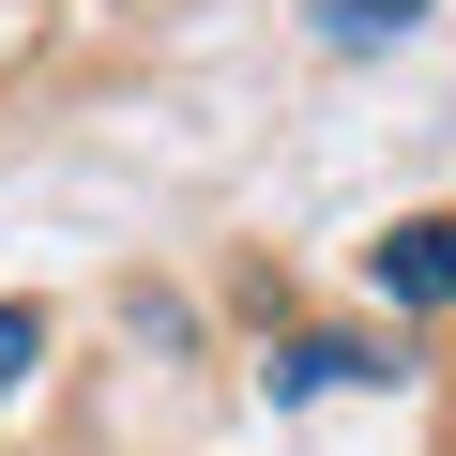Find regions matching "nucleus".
Listing matches in <instances>:
<instances>
[{
  "mask_svg": "<svg viewBox=\"0 0 456 456\" xmlns=\"http://www.w3.org/2000/svg\"><path fill=\"white\" fill-rule=\"evenodd\" d=\"M365 274H380V305H456V213L380 228V244H365Z\"/></svg>",
  "mask_w": 456,
  "mask_h": 456,
  "instance_id": "nucleus-1",
  "label": "nucleus"
},
{
  "mask_svg": "<svg viewBox=\"0 0 456 456\" xmlns=\"http://www.w3.org/2000/svg\"><path fill=\"white\" fill-rule=\"evenodd\" d=\"M31 365H46V320H31V305H0V395H16Z\"/></svg>",
  "mask_w": 456,
  "mask_h": 456,
  "instance_id": "nucleus-4",
  "label": "nucleus"
},
{
  "mask_svg": "<svg viewBox=\"0 0 456 456\" xmlns=\"http://www.w3.org/2000/svg\"><path fill=\"white\" fill-rule=\"evenodd\" d=\"M426 0H320V46H395Z\"/></svg>",
  "mask_w": 456,
  "mask_h": 456,
  "instance_id": "nucleus-3",
  "label": "nucleus"
},
{
  "mask_svg": "<svg viewBox=\"0 0 456 456\" xmlns=\"http://www.w3.org/2000/svg\"><path fill=\"white\" fill-rule=\"evenodd\" d=\"M259 380H274V395H335V380H395V365H380L365 335H289V350H274Z\"/></svg>",
  "mask_w": 456,
  "mask_h": 456,
  "instance_id": "nucleus-2",
  "label": "nucleus"
}]
</instances>
